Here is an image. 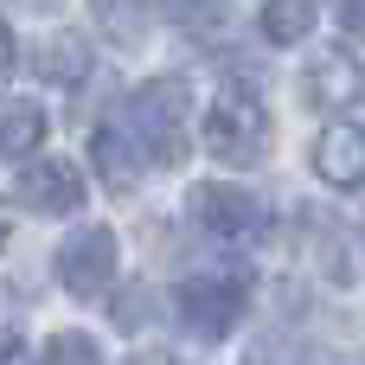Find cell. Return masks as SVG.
I'll list each match as a JSON object with an SVG mask.
<instances>
[{
  "mask_svg": "<svg viewBox=\"0 0 365 365\" xmlns=\"http://www.w3.org/2000/svg\"><path fill=\"white\" fill-rule=\"evenodd\" d=\"M128 141L141 148V160L154 167H180L186 160V83L180 77H154L128 96Z\"/></svg>",
  "mask_w": 365,
  "mask_h": 365,
  "instance_id": "1",
  "label": "cell"
},
{
  "mask_svg": "<svg viewBox=\"0 0 365 365\" xmlns=\"http://www.w3.org/2000/svg\"><path fill=\"white\" fill-rule=\"evenodd\" d=\"M205 148H212L218 160H231V167H250V160L269 148V115H263L257 90L225 83V90L212 96V109H205Z\"/></svg>",
  "mask_w": 365,
  "mask_h": 365,
  "instance_id": "2",
  "label": "cell"
},
{
  "mask_svg": "<svg viewBox=\"0 0 365 365\" xmlns=\"http://www.w3.org/2000/svg\"><path fill=\"white\" fill-rule=\"evenodd\" d=\"M244 302H250V282L244 276H225V269H205V276H186L180 282V321L199 340H225L244 321Z\"/></svg>",
  "mask_w": 365,
  "mask_h": 365,
  "instance_id": "3",
  "label": "cell"
},
{
  "mask_svg": "<svg viewBox=\"0 0 365 365\" xmlns=\"http://www.w3.org/2000/svg\"><path fill=\"white\" fill-rule=\"evenodd\" d=\"M192 218H199L218 244H250V237H263V205H257L244 186H231V180L192 186Z\"/></svg>",
  "mask_w": 365,
  "mask_h": 365,
  "instance_id": "4",
  "label": "cell"
},
{
  "mask_svg": "<svg viewBox=\"0 0 365 365\" xmlns=\"http://www.w3.org/2000/svg\"><path fill=\"white\" fill-rule=\"evenodd\" d=\"M109 276H115V231L109 225H83V231H71L58 244V282L71 295L90 302V295L109 289Z\"/></svg>",
  "mask_w": 365,
  "mask_h": 365,
  "instance_id": "5",
  "label": "cell"
},
{
  "mask_svg": "<svg viewBox=\"0 0 365 365\" xmlns=\"http://www.w3.org/2000/svg\"><path fill=\"white\" fill-rule=\"evenodd\" d=\"M314 173H321L334 192H359L365 186V128L334 122V128L314 141Z\"/></svg>",
  "mask_w": 365,
  "mask_h": 365,
  "instance_id": "6",
  "label": "cell"
},
{
  "mask_svg": "<svg viewBox=\"0 0 365 365\" xmlns=\"http://www.w3.org/2000/svg\"><path fill=\"white\" fill-rule=\"evenodd\" d=\"M308 103L314 109H353L365 103V71L353 51H321L308 64Z\"/></svg>",
  "mask_w": 365,
  "mask_h": 365,
  "instance_id": "7",
  "label": "cell"
},
{
  "mask_svg": "<svg viewBox=\"0 0 365 365\" xmlns=\"http://www.w3.org/2000/svg\"><path fill=\"white\" fill-rule=\"evenodd\" d=\"M19 199H26L32 212H77L83 180H77L71 160H26V173H19Z\"/></svg>",
  "mask_w": 365,
  "mask_h": 365,
  "instance_id": "8",
  "label": "cell"
},
{
  "mask_svg": "<svg viewBox=\"0 0 365 365\" xmlns=\"http://www.w3.org/2000/svg\"><path fill=\"white\" fill-rule=\"evenodd\" d=\"M90 160H96V173H103L115 192H128V186H135V173H141V148L128 141V128H96Z\"/></svg>",
  "mask_w": 365,
  "mask_h": 365,
  "instance_id": "9",
  "label": "cell"
},
{
  "mask_svg": "<svg viewBox=\"0 0 365 365\" xmlns=\"http://www.w3.org/2000/svg\"><path fill=\"white\" fill-rule=\"evenodd\" d=\"M314 32V6L308 0H263V38L269 45H302Z\"/></svg>",
  "mask_w": 365,
  "mask_h": 365,
  "instance_id": "10",
  "label": "cell"
},
{
  "mask_svg": "<svg viewBox=\"0 0 365 365\" xmlns=\"http://www.w3.org/2000/svg\"><path fill=\"white\" fill-rule=\"evenodd\" d=\"M225 13H231V0H167V19L186 38H218L225 32Z\"/></svg>",
  "mask_w": 365,
  "mask_h": 365,
  "instance_id": "11",
  "label": "cell"
},
{
  "mask_svg": "<svg viewBox=\"0 0 365 365\" xmlns=\"http://www.w3.org/2000/svg\"><path fill=\"white\" fill-rule=\"evenodd\" d=\"M38 141H45V115H38V109H6V115H0V154H6V160L38 154Z\"/></svg>",
  "mask_w": 365,
  "mask_h": 365,
  "instance_id": "12",
  "label": "cell"
},
{
  "mask_svg": "<svg viewBox=\"0 0 365 365\" xmlns=\"http://www.w3.org/2000/svg\"><path fill=\"white\" fill-rule=\"evenodd\" d=\"M90 13L103 19V32L115 45H135L148 32V0H90Z\"/></svg>",
  "mask_w": 365,
  "mask_h": 365,
  "instance_id": "13",
  "label": "cell"
},
{
  "mask_svg": "<svg viewBox=\"0 0 365 365\" xmlns=\"http://www.w3.org/2000/svg\"><path fill=\"white\" fill-rule=\"evenodd\" d=\"M45 64H51V77H58V83H83V77H90V51H83L71 32H58V38H51Z\"/></svg>",
  "mask_w": 365,
  "mask_h": 365,
  "instance_id": "14",
  "label": "cell"
},
{
  "mask_svg": "<svg viewBox=\"0 0 365 365\" xmlns=\"http://www.w3.org/2000/svg\"><path fill=\"white\" fill-rule=\"evenodd\" d=\"M45 365H103V353H96L90 334H58V340L45 346Z\"/></svg>",
  "mask_w": 365,
  "mask_h": 365,
  "instance_id": "15",
  "label": "cell"
},
{
  "mask_svg": "<svg viewBox=\"0 0 365 365\" xmlns=\"http://www.w3.org/2000/svg\"><path fill=\"white\" fill-rule=\"evenodd\" d=\"M0 365H32V353H26V334L0 327Z\"/></svg>",
  "mask_w": 365,
  "mask_h": 365,
  "instance_id": "16",
  "label": "cell"
},
{
  "mask_svg": "<svg viewBox=\"0 0 365 365\" xmlns=\"http://www.w3.org/2000/svg\"><path fill=\"white\" fill-rule=\"evenodd\" d=\"M340 26H346L353 38H365V0H340Z\"/></svg>",
  "mask_w": 365,
  "mask_h": 365,
  "instance_id": "17",
  "label": "cell"
},
{
  "mask_svg": "<svg viewBox=\"0 0 365 365\" xmlns=\"http://www.w3.org/2000/svg\"><path fill=\"white\" fill-rule=\"evenodd\" d=\"M13 58H19V38H13V26H6V19H0V77H6V71H13Z\"/></svg>",
  "mask_w": 365,
  "mask_h": 365,
  "instance_id": "18",
  "label": "cell"
},
{
  "mask_svg": "<svg viewBox=\"0 0 365 365\" xmlns=\"http://www.w3.org/2000/svg\"><path fill=\"white\" fill-rule=\"evenodd\" d=\"M6 237H13V212L0 205V250H6Z\"/></svg>",
  "mask_w": 365,
  "mask_h": 365,
  "instance_id": "19",
  "label": "cell"
},
{
  "mask_svg": "<svg viewBox=\"0 0 365 365\" xmlns=\"http://www.w3.org/2000/svg\"><path fill=\"white\" fill-rule=\"evenodd\" d=\"M135 365H173V359H167V353H141Z\"/></svg>",
  "mask_w": 365,
  "mask_h": 365,
  "instance_id": "20",
  "label": "cell"
},
{
  "mask_svg": "<svg viewBox=\"0 0 365 365\" xmlns=\"http://www.w3.org/2000/svg\"><path fill=\"white\" fill-rule=\"evenodd\" d=\"M32 6H45V0H32Z\"/></svg>",
  "mask_w": 365,
  "mask_h": 365,
  "instance_id": "21",
  "label": "cell"
}]
</instances>
